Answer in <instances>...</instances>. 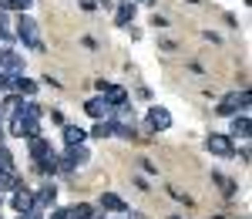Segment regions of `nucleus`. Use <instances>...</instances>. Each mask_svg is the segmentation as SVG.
<instances>
[{
    "label": "nucleus",
    "mask_w": 252,
    "mask_h": 219,
    "mask_svg": "<svg viewBox=\"0 0 252 219\" xmlns=\"http://www.w3.org/2000/svg\"><path fill=\"white\" fill-rule=\"evenodd\" d=\"M84 111H88L91 118H97V121L115 118V108H111V105H108L104 98H88V101H84Z\"/></svg>",
    "instance_id": "nucleus-1"
},
{
    "label": "nucleus",
    "mask_w": 252,
    "mask_h": 219,
    "mask_svg": "<svg viewBox=\"0 0 252 219\" xmlns=\"http://www.w3.org/2000/svg\"><path fill=\"white\" fill-rule=\"evenodd\" d=\"M17 37L27 40L31 47H40V40H37V24L27 17V14H20V17H17Z\"/></svg>",
    "instance_id": "nucleus-2"
},
{
    "label": "nucleus",
    "mask_w": 252,
    "mask_h": 219,
    "mask_svg": "<svg viewBox=\"0 0 252 219\" xmlns=\"http://www.w3.org/2000/svg\"><path fill=\"white\" fill-rule=\"evenodd\" d=\"M97 88H101V98L108 101L111 108H115V105H125V101H128V91H125L121 84H108V81H97Z\"/></svg>",
    "instance_id": "nucleus-3"
},
{
    "label": "nucleus",
    "mask_w": 252,
    "mask_h": 219,
    "mask_svg": "<svg viewBox=\"0 0 252 219\" xmlns=\"http://www.w3.org/2000/svg\"><path fill=\"white\" fill-rule=\"evenodd\" d=\"M148 128L152 132H165V128H172V115H168V108H152L148 111Z\"/></svg>",
    "instance_id": "nucleus-4"
},
{
    "label": "nucleus",
    "mask_w": 252,
    "mask_h": 219,
    "mask_svg": "<svg viewBox=\"0 0 252 219\" xmlns=\"http://www.w3.org/2000/svg\"><path fill=\"white\" fill-rule=\"evenodd\" d=\"M10 206L17 209L20 216H24V213H31V209H34V192H31V189H24V185H17V189H14V199H10Z\"/></svg>",
    "instance_id": "nucleus-5"
},
{
    "label": "nucleus",
    "mask_w": 252,
    "mask_h": 219,
    "mask_svg": "<svg viewBox=\"0 0 252 219\" xmlns=\"http://www.w3.org/2000/svg\"><path fill=\"white\" fill-rule=\"evenodd\" d=\"M20 68H24V58H20L17 51H7V47H3V51H0V71H3V74H17Z\"/></svg>",
    "instance_id": "nucleus-6"
},
{
    "label": "nucleus",
    "mask_w": 252,
    "mask_h": 219,
    "mask_svg": "<svg viewBox=\"0 0 252 219\" xmlns=\"http://www.w3.org/2000/svg\"><path fill=\"white\" fill-rule=\"evenodd\" d=\"M205 148L212 152V155H232V139L229 135H209V142H205Z\"/></svg>",
    "instance_id": "nucleus-7"
},
{
    "label": "nucleus",
    "mask_w": 252,
    "mask_h": 219,
    "mask_svg": "<svg viewBox=\"0 0 252 219\" xmlns=\"http://www.w3.org/2000/svg\"><path fill=\"white\" fill-rule=\"evenodd\" d=\"M131 20H135V3L125 0V3L115 10V24H118V27H125V24H131Z\"/></svg>",
    "instance_id": "nucleus-8"
},
{
    "label": "nucleus",
    "mask_w": 252,
    "mask_h": 219,
    "mask_svg": "<svg viewBox=\"0 0 252 219\" xmlns=\"http://www.w3.org/2000/svg\"><path fill=\"white\" fill-rule=\"evenodd\" d=\"M84 139H88L84 128H78V125H64V142H67V145H84Z\"/></svg>",
    "instance_id": "nucleus-9"
},
{
    "label": "nucleus",
    "mask_w": 252,
    "mask_h": 219,
    "mask_svg": "<svg viewBox=\"0 0 252 219\" xmlns=\"http://www.w3.org/2000/svg\"><path fill=\"white\" fill-rule=\"evenodd\" d=\"M54 202H58V189H54V185H44L37 196H34V206H40V209H44V206H54Z\"/></svg>",
    "instance_id": "nucleus-10"
},
{
    "label": "nucleus",
    "mask_w": 252,
    "mask_h": 219,
    "mask_svg": "<svg viewBox=\"0 0 252 219\" xmlns=\"http://www.w3.org/2000/svg\"><path fill=\"white\" fill-rule=\"evenodd\" d=\"M101 206L111 209V213H125V209H128V202L121 199V196H115V192H104V196H101Z\"/></svg>",
    "instance_id": "nucleus-11"
},
{
    "label": "nucleus",
    "mask_w": 252,
    "mask_h": 219,
    "mask_svg": "<svg viewBox=\"0 0 252 219\" xmlns=\"http://www.w3.org/2000/svg\"><path fill=\"white\" fill-rule=\"evenodd\" d=\"M232 139L249 142V115H239V118L232 121Z\"/></svg>",
    "instance_id": "nucleus-12"
},
{
    "label": "nucleus",
    "mask_w": 252,
    "mask_h": 219,
    "mask_svg": "<svg viewBox=\"0 0 252 219\" xmlns=\"http://www.w3.org/2000/svg\"><path fill=\"white\" fill-rule=\"evenodd\" d=\"M67 159H71V165L78 169V165L88 162V148H84V145H67Z\"/></svg>",
    "instance_id": "nucleus-13"
},
{
    "label": "nucleus",
    "mask_w": 252,
    "mask_h": 219,
    "mask_svg": "<svg viewBox=\"0 0 252 219\" xmlns=\"http://www.w3.org/2000/svg\"><path fill=\"white\" fill-rule=\"evenodd\" d=\"M14 91H17L20 98H24V95L31 98V95L37 91V81H31V78H17V81H14Z\"/></svg>",
    "instance_id": "nucleus-14"
},
{
    "label": "nucleus",
    "mask_w": 252,
    "mask_h": 219,
    "mask_svg": "<svg viewBox=\"0 0 252 219\" xmlns=\"http://www.w3.org/2000/svg\"><path fill=\"white\" fill-rule=\"evenodd\" d=\"M235 108H239V91H232L229 98L219 105V115H222V118H229V115H235Z\"/></svg>",
    "instance_id": "nucleus-15"
},
{
    "label": "nucleus",
    "mask_w": 252,
    "mask_h": 219,
    "mask_svg": "<svg viewBox=\"0 0 252 219\" xmlns=\"http://www.w3.org/2000/svg\"><path fill=\"white\" fill-rule=\"evenodd\" d=\"M20 105H24V98H20V95H10V98H3V105H0V115H17Z\"/></svg>",
    "instance_id": "nucleus-16"
},
{
    "label": "nucleus",
    "mask_w": 252,
    "mask_h": 219,
    "mask_svg": "<svg viewBox=\"0 0 252 219\" xmlns=\"http://www.w3.org/2000/svg\"><path fill=\"white\" fill-rule=\"evenodd\" d=\"M71 216L74 219H94V213H91L88 202H78V206H71Z\"/></svg>",
    "instance_id": "nucleus-17"
},
{
    "label": "nucleus",
    "mask_w": 252,
    "mask_h": 219,
    "mask_svg": "<svg viewBox=\"0 0 252 219\" xmlns=\"http://www.w3.org/2000/svg\"><path fill=\"white\" fill-rule=\"evenodd\" d=\"M111 132H115V128H111V121H97V125H94V132H91V135H94V139H108Z\"/></svg>",
    "instance_id": "nucleus-18"
},
{
    "label": "nucleus",
    "mask_w": 252,
    "mask_h": 219,
    "mask_svg": "<svg viewBox=\"0 0 252 219\" xmlns=\"http://www.w3.org/2000/svg\"><path fill=\"white\" fill-rule=\"evenodd\" d=\"M14 74H3V71H0V91H14Z\"/></svg>",
    "instance_id": "nucleus-19"
},
{
    "label": "nucleus",
    "mask_w": 252,
    "mask_h": 219,
    "mask_svg": "<svg viewBox=\"0 0 252 219\" xmlns=\"http://www.w3.org/2000/svg\"><path fill=\"white\" fill-rule=\"evenodd\" d=\"M0 7L3 10H20V7H27V0H0Z\"/></svg>",
    "instance_id": "nucleus-20"
},
{
    "label": "nucleus",
    "mask_w": 252,
    "mask_h": 219,
    "mask_svg": "<svg viewBox=\"0 0 252 219\" xmlns=\"http://www.w3.org/2000/svg\"><path fill=\"white\" fill-rule=\"evenodd\" d=\"M51 219H74V216H71V209H58V213H54Z\"/></svg>",
    "instance_id": "nucleus-21"
},
{
    "label": "nucleus",
    "mask_w": 252,
    "mask_h": 219,
    "mask_svg": "<svg viewBox=\"0 0 252 219\" xmlns=\"http://www.w3.org/2000/svg\"><path fill=\"white\" fill-rule=\"evenodd\" d=\"M20 219H40V213H37V209H31V213H24Z\"/></svg>",
    "instance_id": "nucleus-22"
},
{
    "label": "nucleus",
    "mask_w": 252,
    "mask_h": 219,
    "mask_svg": "<svg viewBox=\"0 0 252 219\" xmlns=\"http://www.w3.org/2000/svg\"><path fill=\"white\" fill-rule=\"evenodd\" d=\"M128 3H152V0H128Z\"/></svg>",
    "instance_id": "nucleus-23"
}]
</instances>
